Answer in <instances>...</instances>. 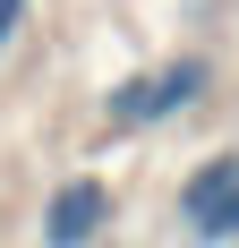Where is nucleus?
Wrapping results in <instances>:
<instances>
[{
  "instance_id": "nucleus-3",
  "label": "nucleus",
  "mask_w": 239,
  "mask_h": 248,
  "mask_svg": "<svg viewBox=\"0 0 239 248\" xmlns=\"http://www.w3.org/2000/svg\"><path fill=\"white\" fill-rule=\"evenodd\" d=\"M179 231H188V248H239V146L205 154L179 180Z\"/></svg>"
},
{
  "instance_id": "nucleus-2",
  "label": "nucleus",
  "mask_w": 239,
  "mask_h": 248,
  "mask_svg": "<svg viewBox=\"0 0 239 248\" xmlns=\"http://www.w3.org/2000/svg\"><path fill=\"white\" fill-rule=\"evenodd\" d=\"M111 223H120L111 180H103V171H69L43 197V214H34V248H103Z\"/></svg>"
},
{
  "instance_id": "nucleus-4",
  "label": "nucleus",
  "mask_w": 239,
  "mask_h": 248,
  "mask_svg": "<svg viewBox=\"0 0 239 248\" xmlns=\"http://www.w3.org/2000/svg\"><path fill=\"white\" fill-rule=\"evenodd\" d=\"M26 17H34V0H0V60H9V43L26 34Z\"/></svg>"
},
{
  "instance_id": "nucleus-1",
  "label": "nucleus",
  "mask_w": 239,
  "mask_h": 248,
  "mask_svg": "<svg viewBox=\"0 0 239 248\" xmlns=\"http://www.w3.org/2000/svg\"><path fill=\"white\" fill-rule=\"evenodd\" d=\"M222 86V69L205 60V51H171L163 69H137V77H120L111 94H103V120L128 128V137H145V128H171V120H188L196 103Z\"/></svg>"
}]
</instances>
